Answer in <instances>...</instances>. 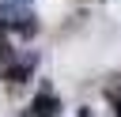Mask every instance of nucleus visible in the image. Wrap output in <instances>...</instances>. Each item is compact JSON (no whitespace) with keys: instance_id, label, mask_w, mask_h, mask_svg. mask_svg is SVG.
I'll return each instance as SVG.
<instances>
[{"instance_id":"1","label":"nucleus","mask_w":121,"mask_h":117,"mask_svg":"<svg viewBox=\"0 0 121 117\" xmlns=\"http://www.w3.org/2000/svg\"><path fill=\"white\" fill-rule=\"evenodd\" d=\"M0 26H4V30H15V34H23V38H34V34H38L34 15H30L26 8H11V4H0Z\"/></svg>"},{"instance_id":"2","label":"nucleus","mask_w":121,"mask_h":117,"mask_svg":"<svg viewBox=\"0 0 121 117\" xmlns=\"http://www.w3.org/2000/svg\"><path fill=\"white\" fill-rule=\"evenodd\" d=\"M34 53H23V57H8L4 60V72H0V79L4 83H26V75L34 72Z\"/></svg>"},{"instance_id":"3","label":"nucleus","mask_w":121,"mask_h":117,"mask_svg":"<svg viewBox=\"0 0 121 117\" xmlns=\"http://www.w3.org/2000/svg\"><path fill=\"white\" fill-rule=\"evenodd\" d=\"M57 113H60V98L45 87V91H38V94H34V102L26 106V113H23V117H57Z\"/></svg>"},{"instance_id":"4","label":"nucleus","mask_w":121,"mask_h":117,"mask_svg":"<svg viewBox=\"0 0 121 117\" xmlns=\"http://www.w3.org/2000/svg\"><path fill=\"white\" fill-rule=\"evenodd\" d=\"M0 4H11V8H26L30 0H0Z\"/></svg>"},{"instance_id":"5","label":"nucleus","mask_w":121,"mask_h":117,"mask_svg":"<svg viewBox=\"0 0 121 117\" xmlns=\"http://www.w3.org/2000/svg\"><path fill=\"white\" fill-rule=\"evenodd\" d=\"M0 57L8 60V42H4V38H0Z\"/></svg>"},{"instance_id":"6","label":"nucleus","mask_w":121,"mask_h":117,"mask_svg":"<svg viewBox=\"0 0 121 117\" xmlns=\"http://www.w3.org/2000/svg\"><path fill=\"white\" fill-rule=\"evenodd\" d=\"M79 117H91V109H79Z\"/></svg>"}]
</instances>
